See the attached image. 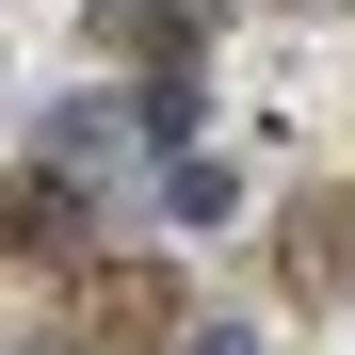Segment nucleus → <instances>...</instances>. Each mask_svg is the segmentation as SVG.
Wrapping results in <instances>:
<instances>
[{"instance_id": "7ed1b4c3", "label": "nucleus", "mask_w": 355, "mask_h": 355, "mask_svg": "<svg viewBox=\"0 0 355 355\" xmlns=\"http://www.w3.org/2000/svg\"><path fill=\"white\" fill-rule=\"evenodd\" d=\"M226 194H243V178H226V162H194V146L162 162V210H178V226H226Z\"/></svg>"}, {"instance_id": "39448f33", "label": "nucleus", "mask_w": 355, "mask_h": 355, "mask_svg": "<svg viewBox=\"0 0 355 355\" xmlns=\"http://www.w3.org/2000/svg\"><path fill=\"white\" fill-rule=\"evenodd\" d=\"M97 49H178V0H97Z\"/></svg>"}, {"instance_id": "f03ea898", "label": "nucleus", "mask_w": 355, "mask_h": 355, "mask_svg": "<svg viewBox=\"0 0 355 355\" xmlns=\"http://www.w3.org/2000/svg\"><path fill=\"white\" fill-rule=\"evenodd\" d=\"M81 339H162V275H97L81 291Z\"/></svg>"}, {"instance_id": "423d86ee", "label": "nucleus", "mask_w": 355, "mask_h": 355, "mask_svg": "<svg viewBox=\"0 0 355 355\" xmlns=\"http://www.w3.org/2000/svg\"><path fill=\"white\" fill-rule=\"evenodd\" d=\"M178 355H259V339H243V323H210V339H178Z\"/></svg>"}, {"instance_id": "20e7f679", "label": "nucleus", "mask_w": 355, "mask_h": 355, "mask_svg": "<svg viewBox=\"0 0 355 355\" xmlns=\"http://www.w3.org/2000/svg\"><path fill=\"white\" fill-rule=\"evenodd\" d=\"M49 243H81V178H33L17 194V259H49Z\"/></svg>"}, {"instance_id": "f257e3e1", "label": "nucleus", "mask_w": 355, "mask_h": 355, "mask_svg": "<svg viewBox=\"0 0 355 355\" xmlns=\"http://www.w3.org/2000/svg\"><path fill=\"white\" fill-rule=\"evenodd\" d=\"M291 291H355V194H307V210H291Z\"/></svg>"}]
</instances>
